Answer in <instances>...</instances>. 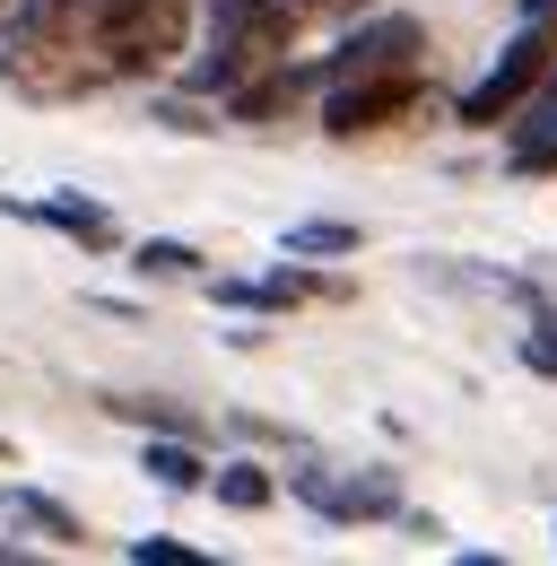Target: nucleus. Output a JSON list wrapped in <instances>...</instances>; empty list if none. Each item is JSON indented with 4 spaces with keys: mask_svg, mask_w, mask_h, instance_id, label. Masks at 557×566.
<instances>
[{
    "mask_svg": "<svg viewBox=\"0 0 557 566\" xmlns=\"http://www.w3.org/2000/svg\"><path fill=\"white\" fill-rule=\"evenodd\" d=\"M0 71L18 78L27 96H87V87H105L87 0H9V18H0Z\"/></svg>",
    "mask_w": 557,
    "mask_h": 566,
    "instance_id": "1",
    "label": "nucleus"
},
{
    "mask_svg": "<svg viewBox=\"0 0 557 566\" xmlns=\"http://www.w3.org/2000/svg\"><path fill=\"white\" fill-rule=\"evenodd\" d=\"M305 0H209V53L192 62V96H235L253 71L287 62Z\"/></svg>",
    "mask_w": 557,
    "mask_h": 566,
    "instance_id": "2",
    "label": "nucleus"
},
{
    "mask_svg": "<svg viewBox=\"0 0 557 566\" xmlns=\"http://www.w3.org/2000/svg\"><path fill=\"white\" fill-rule=\"evenodd\" d=\"M96 18V62L105 78H148L166 71L192 35V0H87Z\"/></svg>",
    "mask_w": 557,
    "mask_h": 566,
    "instance_id": "3",
    "label": "nucleus"
},
{
    "mask_svg": "<svg viewBox=\"0 0 557 566\" xmlns=\"http://www.w3.org/2000/svg\"><path fill=\"white\" fill-rule=\"evenodd\" d=\"M549 62H557V27H532V18H523V35H514V44L462 87L453 123H462V132H496V123H514V114L532 105V87L549 78Z\"/></svg>",
    "mask_w": 557,
    "mask_h": 566,
    "instance_id": "4",
    "label": "nucleus"
},
{
    "mask_svg": "<svg viewBox=\"0 0 557 566\" xmlns=\"http://www.w3.org/2000/svg\"><path fill=\"white\" fill-rule=\"evenodd\" d=\"M287 489L305 496L323 523H392V514H401V480H392V471H332V462H305Z\"/></svg>",
    "mask_w": 557,
    "mask_h": 566,
    "instance_id": "5",
    "label": "nucleus"
},
{
    "mask_svg": "<svg viewBox=\"0 0 557 566\" xmlns=\"http://www.w3.org/2000/svg\"><path fill=\"white\" fill-rule=\"evenodd\" d=\"M418 105V71H375V78H332L323 87V132L332 140H366L383 123H401Z\"/></svg>",
    "mask_w": 557,
    "mask_h": 566,
    "instance_id": "6",
    "label": "nucleus"
},
{
    "mask_svg": "<svg viewBox=\"0 0 557 566\" xmlns=\"http://www.w3.org/2000/svg\"><path fill=\"white\" fill-rule=\"evenodd\" d=\"M418 53H427V27L418 18H366V27H348L340 35V53L323 62V87L332 78H375V71H418Z\"/></svg>",
    "mask_w": 557,
    "mask_h": 566,
    "instance_id": "7",
    "label": "nucleus"
},
{
    "mask_svg": "<svg viewBox=\"0 0 557 566\" xmlns=\"http://www.w3.org/2000/svg\"><path fill=\"white\" fill-rule=\"evenodd\" d=\"M9 201V192H0ZM18 218H35V227H53V235H70V244H87V253H114V210L105 201H87V192H44V201H9Z\"/></svg>",
    "mask_w": 557,
    "mask_h": 566,
    "instance_id": "8",
    "label": "nucleus"
},
{
    "mask_svg": "<svg viewBox=\"0 0 557 566\" xmlns=\"http://www.w3.org/2000/svg\"><path fill=\"white\" fill-rule=\"evenodd\" d=\"M314 87H323V71H305V62H271V71H253L235 96H227V114H235V123H278V114H287L296 96H314Z\"/></svg>",
    "mask_w": 557,
    "mask_h": 566,
    "instance_id": "9",
    "label": "nucleus"
},
{
    "mask_svg": "<svg viewBox=\"0 0 557 566\" xmlns=\"http://www.w3.org/2000/svg\"><path fill=\"white\" fill-rule=\"evenodd\" d=\"M209 296H218V305H235V314H287V305L323 296V280H305V271H278V280H218Z\"/></svg>",
    "mask_w": 557,
    "mask_h": 566,
    "instance_id": "10",
    "label": "nucleus"
},
{
    "mask_svg": "<svg viewBox=\"0 0 557 566\" xmlns=\"http://www.w3.org/2000/svg\"><path fill=\"white\" fill-rule=\"evenodd\" d=\"M0 514H9L18 532H44V541H62V549H78V541H87V523H78L70 505H53L44 489H0Z\"/></svg>",
    "mask_w": 557,
    "mask_h": 566,
    "instance_id": "11",
    "label": "nucleus"
},
{
    "mask_svg": "<svg viewBox=\"0 0 557 566\" xmlns=\"http://www.w3.org/2000/svg\"><path fill=\"white\" fill-rule=\"evenodd\" d=\"M139 471H148L157 489H209V462H201V444H192V436H148Z\"/></svg>",
    "mask_w": 557,
    "mask_h": 566,
    "instance_id": "12",
    "label": "nucleus"
},
{
    "mask_svg": "<svg viewBox=\"0 0 557 566\" xmlns=\"http://www.w3.org/2000/svg\"><path fill=\"white\" fill-rule=\"evenodd\" d=\"M278 253L287 262H332V253H357V227L348 218H305V227L278 235Z\"/></svg>",
    "mask_w": 557,
    "mask_h": 566,
    "instance_id": "13",
    "label": "nucleus"
},
{
    "mask_svg": "<svg viewBox=\"0 0 557 566\" xmlns=\"http://www.w3.org/2000/svg\"><path fill=\"white\" fill-rule=\"evenodd\" d=\"M209 489H218V505H235V514H262L278 496V480L262 462H227V471H209Z\"/></svg>",
    "mask_w": 557,
    "mask_h": 566,
    "instance_id": "14",
    "label": "nucleus"
},
{
    "mask_svg": "<svg viewBox=\"0 0 557 566\" xmlns=\"http://www.w3.org/2000/svg\"><path fill=\"white\" fill-rule=\"evenodd\" d=\"M132 271H139V280H201V253L175 244V235H148V244L132 253Z\"/></svg>",
    "mask_w": 557,
    "mask_h": 566,
    "instance_id": "15",
    "label": "nucleus"
},
{
    "mask_svg": "<svg viewBox=\"0 0 557 566\" xmlns=\"http://www.w3.org/2000/svg\"><path fill=\"white\" fill-rule=\"evenodd\" d=\"M114 419H132V427H148V436H201V419L192 410H175V401H105Z\"/></svg>",
    "mask_w": 557,
    "mask_h": 566,
    "instance_id": "16",
    "label": "nucleus"
},
{
    "mask_svg": "<svg viewBox=\"0 0 557 566\" xmlns=\"http://www.w3.org/2000/svg\"><path fill=\"white\" fill-rule=\"evenodd\" d=\"M505 157H514V175H549L557 166V114L549 123H514V148H505Z\"/></svg>",
    "mask_w": 557,
    "mask_h": 566,
    "instance_id": "17",
    "label": "nucleus"
},
{
    "mask_svg": "<svg viewBox=\"0 0 557 566\" xmlns=\"http://www.w3.org/2000/svg\"><path fill=\"white\" fill-rule=\"evenodd\" d=\"M132 566H201V549L175 532H148V541H132Z\"/></svg>",
    "mask_w": 557,
    "mask_h": 566,
    "instance_id": "18",
    "label": "nucleus"
},
{
    "mask_svg": "<svg viewBox=\"0 0 557 566\" xmlns=\"http://www.w3.org/2000/svg\"><path fill=\"white\" fill-rule=\"evenodd\" d=\"M523 366H540V375H557V314H540V323L523 332Z\"/></svg>",
    "mask_w": 557,
    "mask_h": 566,
    "instance_id": "19",
    "label": "nucleus"
},
{
    "mask_svg": "<svg viewBox=\"0 0 557 566\" xmlns=\"http://www.w3.org/2000/svg\"><path fill=\"white\" fill-rule=\"evenodd\" d=\"M366 0H305V18H357Z\"/></svg>",
    "mask_w": 557,
    "mask_h": 566,
    "instance_id": "20",
    "label": "nucleus"
},
{
    "mask_svg": "<svg viewBox=\"0 0 557 566\" xmlns=\"http://www.w3.org/2000/svg\"><path fill=\"white\" fill-rule=\"evenodd\" d=\"M523 18H532V27H557V0H523Z\"/></svg>",
    "mask_w": 557,
    "mask_h": 566,
    "instance_id": "21",
    "label": "nucleus"
},
{
    "mask_svg": "<svg viewBox=\"0 0 557 566\" xmlns=\"http://www.w3.org/2000/svg\"><path fill=\"white\" fill-rule=\"evenodd\" d=\"M0 462H9V436H0Z\"/></svg>",
    "mask_w": 557,
    "mask_h": 566,
    "instance_id": "22",
    "label": "nucleus"
}]
</instances>
